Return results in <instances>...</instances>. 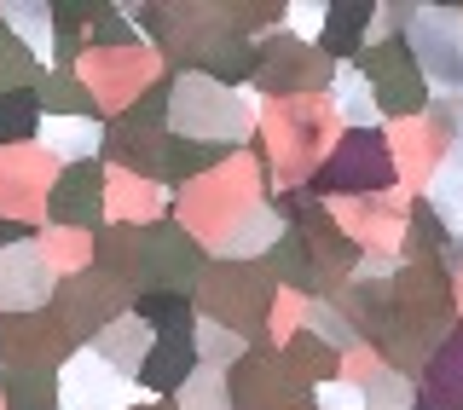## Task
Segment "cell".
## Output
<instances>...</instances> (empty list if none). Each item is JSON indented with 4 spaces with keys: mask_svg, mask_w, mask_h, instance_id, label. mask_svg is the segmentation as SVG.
Returning <instances> with one entry per match:
<instances>
[{
    "mask_svg": "<svg viewBox=\"0 0 463 410\" xmlns=\"http://www.w3.org/2000/svg\"><path fill=\"white\" fill-rule=\"evenodd\" d=\"M29 105H35V98L24 93L18 110H0V139H6V134H24V127H29Z\"/></svg>",
    "mask_w": 463,
    "mask_h": 410,
    "instance_id": "1",
    "label": "cell"
}]
</instances>
